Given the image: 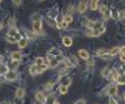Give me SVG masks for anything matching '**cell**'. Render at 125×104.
Instances as JSON below:
<instances>
[{
    "instance_id": "7c38bea8",
    "label": "cell",
    "mask_w": 125,
    "mask_h": 104,
    "mask_svg": "<svg viewBox=\"0 0 125 104\" xmlns=\"http://www.w3.org/2000/svg\"><path fill=\"white\" fill-rule=\"evenodd\" d=\"M68 61L73 65V67H76L78 64H79V60H78V58L76 57H74V55H70L69 58H68Z\"/></svg>"
},
{
    "instance_id": "52a82bcc",
    "label": "cell",
    "mask_w": 125,
    "mask_h": 104,
    "mask_svg": "<svg viewBox=\"0 0 125 104\" xmlns=\"http://www.w3.org/2000/svg\"><path fill=\"white\" fill-rule=\"evenodd\" d=\"M15 95H16V98H19V99H23V98L25 97V89H24L23 87L18 88L16 92H15Z\"/></svg>"
},
{
    "instance_id": "d6986e66",
    "label": "cell",
    "mask_w": 125,
    "mask_h": 104,
    "mask_svg": "<svg viewBox=\"0 0 125 104\" xmlns=\"http://www.w3.org/2000/svg\"><path fill=\"white\" fill-rule=\"evenodd\" d=\"M116 83L120 84V85H124L125 84V74H120L118 77V79H116Z\"/></svg>"
},
{
    "instance_id": "44dd1931",
    "label": "cell",
    "mask_w": 125,
    "mask_h": 104,
    "mask_svg": "<svg viewBox=\"0 0 125 104\" xmlns=\"http://www.w3.org/2000/svg\"><path fill=\"white\" fill-rule=\"evenodd\" d=\"M8 71H9V68L6 65H4V64L0 65V75H5Z\"/></svg>"
},
{
    "instance_id": "8992f818",
    "label": "cell",
    "mask_w": 125,
    "mask_h": 104,
    "mask_svg": "<svg viewBox=\"0 0 125 104\" xmlns=\"http://www.w3.org/2000/svg\"><path fill=\"white\" fill-rule=\"evenodd\" d=\"M120 74H119V73H118V70L116 69H113L111 71H110V74H109V79L111 80V81H116V79H118V77H119Z\"/></svg>"
},
{
    "instance_id": "ba28073f",
    "label": "cell",
    "mask_w": 125,
    "mask_h": 104,
    "mask_svg": "<svg viewBox=\"0 0 125 104\" xmlns=\"http://www.w3.org/2000/svg\"><path fill=\"white\" fill-rule=\"evenodd\" d=\"M62 45H65V46H71L73 45V38L66 35L62 38Z\"/></svg>"
},
{
    "instance_id": "6da1fadb",
    "label": "cell",
    "mask_w": 125,
    "mask_h": 104,
    "mask_svg": "<svg viewBox=\"0 0 125 104\" xmlns=\"http://www.w3.org/2000/svg\"><path fill=\"white\" fill-rule=\"evenodd\" d=\"M48 60H49V67L50 68H56L60 64V58H58V57L48 55Z\"/></svg>"
},
{
    "instance_id": "7dc6e473",
    "label": "cell",
    "mask_w": 125,
    "mask_h": 104,
    "mask_svg": "<svg viewBox=\"0 0 125 104\" xmlns=\"http://www.w3.org/2000/svg\"><path fill=\"white\" fill-rule=\"evenodd\" d=\"M99 0H91V3H98Z\"/></svg>"
},
{
    "instance_id": "30bf717a",
    "label": "cell",
    "mask_w": 125,
    "mask_h": 104,
    "mask_svg": "<svg viewBox=\"0 0 125 104\" xmlns=\"http://www.w3.org/2000/svg\"><path fill=\"white\" fill-rule=\"evenodd\" d=\"M49 55H51V57H60L61 55V50L58 49V48H53V49L49 50Z\"/></svg>"
},
{
    "instance_id": "ee69618b",
    "label": "cell",
    "mask_w": 125,
    "mask_h": 104,
    "mask_svg": "<svg viewBox=\"0 0 125 104\" xmlns=\"http://www.w3.org/2000/svg\"><path fill=\"white\" fill-rule=\"evenodd\" d=\"M68 10H69V14H70L71 12H74V8H73V6H69V8H68Z\"/></svg>"
},
{
    "instance_id": "7a4b0ae2",
    "label": "cell",
    "mask_w": 125,
    "mask_h": 104,
    "mask_svg": "<svg viewBox=\"0 0 125 104\" xmlns=\"http://www.w3.org/2000/svg\"><path fill=\"white\" fill-rule=\"evenodd\" d=\"M4 77H5V79H6L8 81H15V80L18 79V73H16L15 70H10V69H9V71L6 73Z\"/></svg>"
},
{
    "instance_id": "2e32d148",
    "label": "cell",
    "mask_w": 125,
    "mask_h": 104,
    "mask_svg": "<svg viewBox=\"0 0 125 104\" xmlns=\"http://www.w3.org/2000/svg\"><path fill=\"white\" fill-rule=\"evenodd\" d=\"M100 13L105 16L106 19L109 18V12H108V6H106V5H101V6H100Z\"/></svg>"
},
{
    "instance_id": "603a6c76",
    "label": "cell",
    "mask_w": 125,
    "mask_h": 104,
    "mask_svg": "<svg viewBox=\"0 0 125 104\" xmlns=\"http://www.w3.org/2000/svg\"><path fill=\"white\" fill-rule=\"evenodd\" d=\"M19 63L20 61H18V60H11V63H10V70H15L19 67Z\"/></svg>"
},
{
    "instance_id": "8d00e7d4",
    "label": "cell",
    "mask_w": 125,
    "mask_h": 104,
    "mask_svg": "<svg viewBox=\"0 0 125 104\" xmlns=\"http://www.w3.org/2000/svg\"><path fill=\"white\" fill-rule=\"evenodd\" d=\"M109 104H118V102L114 99L113 97H110V99H109Z\"/></svg>"
},
{
    "instance_id": "8fae6325",
    "label": "cell",
    "mask_w": 125,
    "mask_h": 104,
    "mask_svg": "<svg viewBox=\"0 0 125 104\" xmlns=\"http://www.w3.org/2000/svg\"><path fill=\"white\" fill-rule=\"evenodd\" d=\"M35 98H36V100H38L39 103H44V102H45V99H46L43 92H38L36 94H35Z\"/></svg>"
},
{
    "instance_id": "e0dca14e",
    "label": "cell",
    "mask_w": 125,
    "mask_h": 104,
    "mask_svg": "<svg viewBox=\"0 0 125 104\" xmlns=\"http://www.w3.org/2000/svg\"><path fill=\"white\" fill-rule=\"evenodd\" d=\"M29 73H30V75H38L39 74V73H38V67L34 64V65H31L30 68H29Z\"/></svg>"
},
{
    "instance_id": "7bdbcfd3",
    "label": "cell",
    "mask_w": 125,
    "mask_h": 104,
    "mask_svg": "<svg viewBox=\"0 0 125 104\" xmlns=\"http://www.w3.org/2000/svg\"><path fill=\"white\" fill-rule=\"evenodd\" d=\"M120 53H121V54H125V46L120 48Z\"/></svg>"
},
{
    "instance_id": "d4e9b609",
    "label": "cell",
    "mask_w": 125,
    "mask_h": 104,
    "mask_svg": "<svg viewBox=\"0 0 125 104\" xmlns=\"http://www.w3.org/2000/svg\"><path fill=\"white\" fill-rule=\"evenodd\" d=\"M119 53H120V48H118V46H116V48H113V49L109 50V54L113 55V57L116 55V54H119Z\"/></svg>"
},
{
    "instance_id": "60d3db41",
    "label": "cell",
    "mask_w": 125,
    "mask_h": 104,
    "mask_svg": "<svg viewBox=\"0 0 125 104\" xmlns=\"http://www.w3.org/2000/svg\"><path fill=\"white\" fill-rule=\"evenodd\" d=\"M61 28H62V29H66V28H68V23L62 22V24H61Z\"/></svg>"
},
{
    "instance_id": "f1b7e54d",
    "label": "cell",
    "mask_w": 125,
    "mask_h": 104,
    "mask_svg": "<svg viewBox=\"0 0 125 104\" xmlns=\"http://www.w3.org/2000/svg\"><path fill=\"white\" fill-rule=\"evenodd\" d=\"M64 22L68 23V24L73 23V15H71V14H66V15L64 16Z\"/></svg>"
},
{
    "instance_id": "7402d4cb",
    "label": "cell",
    "mask_w": 125,
    "mask_h": 104,
    "mask_svg": "<svg viewBox=\"0 0 125 104\" xmlns=\"http://www.w3.org/2000/svg\"><path fill=\"white\" fill-rule=\"evenodd\" d=\"M62 20H64V18H62V15H58L55 22H56V26L61 29V24H62Z\"/></svg>"
},
{
    "instance_id": "836d02e7",
    "label": "cell",
    "mask_w": 125,
    "mask_h": 104,
    "mask_svg": "<svg viewBox=\"0 0 125 104\" xmlns=\"http://www.w3.org/2000/svg\"><path fill=\"white\" fill-rule=\"evenodd\" d=\"M21 3H23V0H13V4L15 6H20V5H21Z\"/></svg>"
},
{
    "instance_id": "4316f807",
    "label": "cell",
    "mask_w": 125,
    "mask_h": 104,
    "mask_svg": "<svg viewBox=\"0 0 125 104\" xmlns=\"http://www.w3.org/2000/svg\"><path fill=\"white\" fill-rule=\"evenodd\" d=\"M66 92H68V85L61 84L59 87V93H60V94H66Z\"/></svg>"
},
{
    "instance_id": "ac0fdd59",
    "label": "cell",
    "mask_w": 125,
    "mask_h": 104,
    "mask_svg": "<svg viewBox=\"0 0 125 104\" xmlns=\"http://www.w3.org/2000/svg\"><path fill=\"white\" fill-rule=\"evenodd\" d=\"M8 26L11 29V28H15V18L14 16H10L9 20H8Z\"/></svg>"
},
{
    "instance_id": "9c48e42d",
    "label": "cell",
    "mask_w": 125,
    "mask_h": 104,
    "mask_svg": "<svg viewBox=\"0 0 125 104\" xmlns=\"http://www.w3.org/2000/svg\"><path fill=\"white\" fill-rule=\"evenodd\" d=\"M78 54H79V57H80L81 59H84V60H89V58H90L89 53H88L86 50H84V49H80Z\"/></svg>"
},
{
    "instance_id": "d590c367",
    "label": "cell",
    "mask_w": 125,
    "mask_h": 104,
    "mask_svg": "<svg viewBox=\"0 0 125 104\" xmlns=\"http://www.w3.org/2000/svg\"><path fill=\"white\" fill-rule=\"evenodd\" d=\"M51 88H53V83H51V81H49L48 84L45 85V90H50Z\"/></svg>"
},
{
    "instance_id": "681fc988",
    "label": "cell",
    "mask_w": 125,
    "mask_h": 104,
    "mask_svg": "<svg viewBox=\"0 0 125 104\" xmlns=\"http://www.w3.org/2000/svg\"><path fill=\"white\" fill-rule=\"evenodd\" d=\"M123 98H124V100H125V94H124V95H123Z\"/></svg>"
},
{
    "instance_id": "f546056e",
    "label": "cell",
    "mask_w": 125,
    "mask_h": 104,
    "mask_svg": "<svg viewBox=\"0 0 125 104\" xmlns=\"http://www.w3.org/2000/svg\"><path fill=\"white\" fill-rule=\"evenodd\" d=\"M31 20H33V23H34V22H40L41 18H40V15H39V14H34L33 16H31Z\"/></svg>"
},
{
    "instance_id": "bcb514c9",
    "label": "cell",
    "mask_w": 125,
    "mask_h": 104,
    "mask_svg": "<svg viewBox=\"0 0 125 104\" xmlns=\"http://www.w3.org/2000/svg\"><path fill=\"white\" fill-rule=\"evenodd\" d=\"M3 26H4V25H3V23H0V30L3 29Z\"/></svg>"
},
{
    "instance_id": "b9f144b4",
    "label": "cell",
    "mask_w": 125,
    "mask_h": 104,
    "mask_svg": "<svg viewBox=\"0 0 125 104\" xmlns=\"http://www.w3.org/2000/svg\"><path fill=\"white\" fill-rule=\"evenodd\" d=\"M120 60L123 61V63H125V54H121L120 55Z\"/></svg>"
},
{
    "instance_id": "f35d334b",
    "label": "cell",
    "mask_w": 125,
    "mask_h": 104,
    "mask_svg": "<svg viewBox=\"0 0 125 104\" xmlns=\"http://www.w3.org/2000/svg\"><path fill=\"white\" fill-rule=\"evenodd\" d=\"M75 104H85V99H79L75 102Z\"/></svg>"
},
{
    "instance_id": "74e56055",
    "label": "cell",
    "mask_w": 125,
    "mask_h": 104,
    "mask_svg": "<svg viewBox=\"0 0 125 104\" xmlns=\"http://www.w3.org/2000/svg\"><path fill=\"white\" fill-rule=\"evenodd\" d=\"M125 18V12H119V19H124Z\"/></svg>"
},
{
    "instance_id": "83f0119b",
    "label": "cell",
    "mask_w": 125,
    "mask_h": 104,
    "mask_svg": "<svg viewBox=\"0 0 125 104\" xmlns=\"http://www.w3.org/2000/svg\"><path fill=\"white\" fill-rule=\"evenodd\" d=\"M100 58H101L103 60H106V61H110V60H111V59H113L114 57H113V55H110L109 53H105V54H104V55H101Z\"/></svg>"
},
{
    "instance_id": "ffe728a7",
    "label": "cell",
    "mask_w": 125,
    "mask_h": 104,
    "mask_svg": "<svg viewBox=\"0 0 125 104\" xmlns=\"http://www.w3.org/2000/svg\"><path fill=\"white\" fill-rule=\"evenodd\" d=\"M44 63H45L44 58H41V57H38V58L35 59V63H34V64H35L36 67H40V65H43Z\"/></svg>"
},
{
    "instance_id": "d6a6232c",
    "label": "cell",
    "mask_w": 125,
    "mask_h": 104,
    "mask_svg": "<svg viewBox=\"0 0 125 104\" xmlns=\"http://www.w3.org/2000/svg\"><path fill=\"white\" fill-rule=\"evenodd\" d=\"M96 53H98V55H99V57H101V55H104V54L106 53V50H105V49H99V50L96 51Z\"/></svg>"
},
{
    "instance_id": "ab89813d",
    "label": "cell",
    "mask_w": 125,
    "mask_h": 104,
    "mask_svg": "<svg viewBox=\"0 0 125 104\" xmlns=\"http://www.w3.org/2000/svg\"><path fill=\"white\" fill-rule=\"evenodd\" d=\"M94 64H95V61H94V60H90L89 63H88V67H94Z\"/></svg>"
},
{
    "instance_id": "9a60e30c",
    "label": "cell",
    "mask_w": 125,
    "mask_h": 104,
    "mask_svg": "<svg viewBox=\"0 0 125 104\" xmlns=\"http://www.w3.org/2000/svg\"><path fill=\"white\" fill-rule=\"evenodd\" d=\"M28 45V39L26 38H20L18 40V46L19 48H25Z\"/></svg>"
},
{
    "instance_id": "4fadbf2b",
    "label": "cell",
    "mask_w": 125,
    "mask_h": 104,
    "mask_svg": "<svg viewBox=\"0 0 125 104\" xmlns=\"http://www.w3.org/2000/svg\"><path fill=\"white\" fill-rule=\"evenodd\" d=\"M21 58H23V55H21L20 51H13V53H11V60L20 61V60H21Z\"/></svg>"
},
{
    "instance_id": "484cf974",
    "label": "cell",
    "mask_w": 125,
    "mask_h": 104,
    "mask_svg": "<svg viewBox=\"0 0 125 104\" xmlns=\"http://www.w3.org/2000/svg\"><path fill=\"white\" fill-rule=\"evenodd\" d=\"M110 68L109 67H105V68H104L103 70H101V75L103 77H109V74H110Z\"/></svg>"
},
{
    "instance_id": "1f68e13d",
    "label": "cell",
    "mask_w": 125,
    "mask_h": 104,
    "mask_svg": "<svg viewBox=\"0 0 125 104\" xmlns=\"http://www.w3.org/2000/svg\"><path fill=\"white\" fill-rule=\"evenodd\" d=\"M6 40L9 41V43H15V41H18L19 39H16V38H11V36H6Z\"/></svg>"
},
{
    "instance_id": "f907efd6",
    "label": "cell",
    "mask_w": 125,
    "mask_h": 104,
    "mask_svg": "<svg viewBox=\"0 0 125 104\" xmlns=\"http://www.w3.org/2000/svg\"><path fill=\"white\" fill-rule=\"evenodd\" d=\"M1 1H3V0H0V3H1Z\"/></svg>"
},
{
    "instance_id": "3957f363",
    "label": "cell",
    "mask_w": 125,
    "mask_h": 104,
    "mask_svg": "<svg viewBox=\"0 0 125 104\" xmlns=\"http://www.w3.org/2000/svg\"><path fill=\"white\" fill-rule=\"evenodd\" d=\"M118 94V85H115V84H111L109 88H108V95H110V97H115Z\"/></svg>"
},
{
    "instance_id": "cb8c5ba5",
    "label": "cell",
    "mask_w": 125,
    "mask_h": 104,
    "mask_svg": "<svg viewBox=\"0 0 125 104\" xmlns=\"http://www.w3.org/2000/svg\"><path fill=\"white\" fill-rule=\"evenodd\" d=\"M54 103H55L54 95H49V97L45 99V102H44V104H54Z\"/></svg>"
},
{
    "instance_id": "e575fe53",
    "label": "cell",
    "mask_w": 125,
    "mask_h": 104,
    "mask_svg": "<svg viewBox=\"0 0 125 104\" xmlns=\"http://www.w3.org/2000/svg\"><path fill=\"white\" fill-rule=\"evenodd\" d=\"M98 8H99V6H98V3H91V4H90V9H91V10H96Z\"/></svg>"
},
{
    "instance_id": "c3c4849f",
    "label": "cell",
    "mask_w": 125,
    "mask_h": 104,
    "mask_svg": "<svg viewBox=\"0 0 125 104\" xmlns=\"http://www.w3.org/2000/svg\"><path fill=\"white\" fill-rule=\"evenodd\" d=\"M54 104H60V103H59V102H55V103H54Z\"/></svg>"
},
{
    "instance_id": "277c9868",
    "label": "cell",
    "mask_w": 125,
    "mask_h": 104,
    "mask_svg": "<svg viewBox=\"0 0 125 104\" xmlns=\"http://www.w3.org/2000/svg\"><path fill=\"white\" fill-rule=\"evenodd\" d=\"M6 36H11V38L20 39V36H19V32H18V29H16V28H11V29H9V32H8V35H6Z\"/></svg>"
},
{
    "instance_id": "5bb4252c",
    "label": "cell",
    "mask_w": 125,
    "mask_h": 104,
    "mask_svg": "<svg viewBox=\"0 0 125 104\" xmlns=\"http://www.w3.org/2000/svg\"><path fill=\"white\" fill-rule=\"evenodd\" d=\"M86 9H88V5L85 3H80L78 5V13L79 14H83V13H85L86 12Z\"/></svg>"
},
{
    "instance_id": "5b68a950",
    "label": "cell",
    "mask_w": 125,
    "mask_h": 104,
    "mask_svg": "<svg viewBox=\"0 0 125 104\" xmlns=\"http://www.w3.org/2000/svg\"><path fill=\"white\" fill-rule=\"evenodd\" d=\"M94 30H96L99 34H103L104 32H105V26H104L101 23H99V22H95V25H94Z\"/></svg>"
},
{
    "instance_id": "f6af8a7d",
    "label": "cell",
    "mask_w": 125,
    "mask_h": 104,
    "mask_svg": "<svg viewBox=\"0 0 125 104\" xmlns=\"http://www.w3.org/2000/svg\"><path fill=\"white\" fill-rule=\"evenodd\" d=\"M3 61H4V58H3V55H0V65L3 64Z\"/></svg>"
},
{
    "instance_id": "4dcf8cb0",
    "label": "cell",
    "mask_w": 125,
    "mask_h": 104,
    "mask_svg": "<svg viewBox=\"0 0 125 104\" xmlns=\"http://www.w3.org/2000/svg\"><path fill=\"white\" fill-rule=\"evenodd\" d=\"M111 16H113V18H118V19H119V13L116 12L115 9H113V10H111Z\"/></svg>"
}]
</instances>
